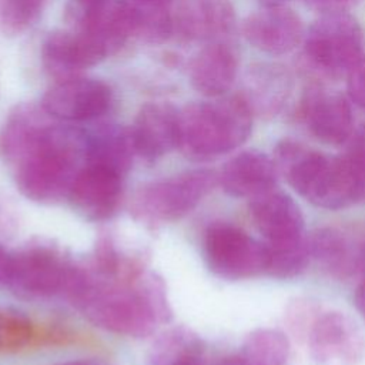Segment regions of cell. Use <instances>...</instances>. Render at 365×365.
Listing matches in <instances>:
<instances>
[{
    "instance_id": "obj_1",
    "label": "cell",
    "mask_w": 365,
    "mask_h": 365,
    "mask_svg": "<svg viewBox=\"0 0 365 365\" xmlns=\"http://www.w3.org/2000/svg\"><path fill=\"white\" fill-rule=\"evenodd\" d=\"M0 158L26 198L58 202L86 165V135L58 124L41 104L20 103L0 128Z\"/></svg>"
},
{
    "instance_id": "obj_2",
    "label": "cell",
    "mask_w": 365,
    "mask_h": 365,
    "mask_svg": "<svg viewBox=\"0 0 365 365\" xmlns=\"http://www.w3.org/2000/svg\"><path fill=\"white\" fill-rule=\"evenodd\" d=\"M64 294L91 324L117 335L148 336L171 318L164 284L150 272L125 281L74 265Z\"/></svg>"
},
{
    "instance_id": "obj_3",
    "label": "cell",
    "mask_w": 365,
    "mask_h": 365,
    "mask_svg": "<svg viewBox=\"0 0 365 365\" xmlns=\"http://www.w3.org/2000/svg\"><path fill=\"white\" fill-rule=\"evenodd\" d=\"M272 160L288 184L317 207L339 210L362 201L356 177L345 155L329 157L298 141L282 140L277 144Z\"/></svg>"
},
{
    "instance_id": "obj_4",
    "label": "cell",
    "mask_w": 365,
    "mask_h": 365,
    "mask_svg": "<svg viewBox=\"0 0 365 365\" xmlns=\"http://www.w3.org/2000/svg\"><path fill=\"white\" fill-rule=\"evenodd\" d=\"M252 115L241 93L190 103L180 110L178 148L194 161L227 154L250 137Z\"/></svg>"
},
{
    "instance_id": "obj_5",
    "label": "cell",
    "mask_w": 365,
    "mask_h": 365,
    "mask_svg": "<svg viewBox=\"0 0 365 365\" xmlns=\"http://www.w3.org/2000/svg\"><path fill=\"white\" fill-rule=\"evenodd\" d=\"M217 182L218 174L207 168L151 181L135 192L131 212L135 220L151 227L174 222L191 212Z\"/></svg>"
},
{
    "instance_id": "obj_6",
    "label": "cell",
    "mask_w": 365,
    "mask_h": 365,
    "mask_svg": "<svg viewBox=\"0 0 365 365\" xmlns=\"http://www.w3.org/2000/svg\"><path fill=\"white\" fill-rule=\"evenodd\" d=\"M204 254L210 269L230 281L261 275L268 267L265 242L227 222L208 227L204 237Z\"/></svg>"
},
{
    "instance_id": "obj_7",
    "label": "cell",
    "mask_w": 365,
    "mask_h": 365,
    "mask_svg": "<svg viewBox=\"0 0 365 365\" xmlns=\"http://www.w3.org/2000/svg\"><path fill=\"white\" fill-rule=\"evenodd\" d=\"M362 47L361 26L345 11L324 14L305 37L307 56L315 66L331 73L349 71L362 58Z\"/></svg>"
},
{
    "instance_id": "obj_8",
    "label": "cell",
    "mask_w": 365,
    "mask_h": 365,
    "mask_svg": "<svg viewBox=\"0 0 365 365\" xmlns=\"http://www.w3.org/2000/svg\"><path fill=\"white\" fill-rule=\"evenodd\" d=\"M74 265L50 245H29L13 254L9 287L27 297H51L64 292Z\"/></svg>"
},
{
    "instance_id": "obj_9",
    "label": "cell",
    "mask_w": 365,
    "mask_h": 365,
    "mask_svg": "<svg viewBox=\"0 0 365 365\" xmlns=\"http://www.w3.org/2000/svg\"><path fill=\"white\" fill-rule=\"evenodd\" d=\"M113 91L98 78L77 76L54 81L41 98V107L58 121H88L111 106Z\"/></svg>"
},
{
    "instance_id": "obj_10",
    "label": "cell",
    "mask_w": 365,
    "mask_h": 365,
    "mask_svg": "<svg viewBox=\"0 0 365 365\" xmlns=\"http://www.w3.org/2000/svg\"><path fill=\"white\" fill-rule=\"evenodd\" d=\"M309 354L317 361L354 364L365 351L364 336L356 324L342 312L318 309L304 335Z\"/></svg>"
},
{
    "instance_id": "obj_11",
    "label": "cell",
    "mask_w": 365,
    "mask_h": 365,
    "mask_svg": "<svg viewBox=\"0 0 365 365\" xmlns=\"http://www.w3.org/2000/svg\"><path fill=\"white\" fill-rule=\"evenodd\" d=\"M123 175L96 164H86L68 194L73 208L86 220H110L123 200Z\"/></svg>"
},
{
    "instance_id": "obj_12",
    "label": "cell",
    "mask_w": 365,
    "mask_h": 365,
    "mask_svg": "<svg viewBox=\"0 0 365 365\" xmlns=\"http://www.w3.org/2000/svg\"><path fill=\"white\" fill-rule=\"evenodd\" d=\"M173 31L185 41L224 40L235 24L230 0H174Z\"/></svg>"
},
{
    "instance_id": "obj_13",
    "label": "cell",
    "mask_w": 365,
    "mask_h": 365,
    "mask_svg": "<svg viewBox=\"0 0 365 365\" xmlns=\"http://www.w3.org/2000/svg\"><path fill=\"white\" fill-rule=\"evenodd\" d=\"M106 58L93 38L68 27L51 31L41 47L43 67L54 81L83 76L84 70Z\"/></svg>"
},
{
    "instance_id": "obj_14",
    "label": "cell",
    "mask_w": 365,
    "mask_h": 365,
    "mask_svg": "<svg viewBox=\"0 0 365 365\" xmlns=\"http://www.w3.org/2000/svg\"><path fill=\"white\" fill-rule=\"evenodd\" d=\"M135 155L154 163L178 148L180 110L170 103L144 104L130 127Z\"/></svg>"
},
{
    "instance_id": "obj_15",
    "label": "cell",
    "mask_w": 365,
    "mask_h": 365,
    "mask_svg": "<svg viewBox=\"0 0 365 365\" xmlns=\"http://www.w3.org/2000/svg\"><path fill=\"white\" fill-rule=\"evenodd\" d=\"M251 218L268 247H282L305 241L304 215L298 204L275 188L250 202Z\"/></svg>"
},
{
    "instance_id": "obj_16",
    "label": "cell",
    "mask_w": 365,
    "mask_h": 365,
    "mask_svg": "<svg viewBox=\"0 0 365 365\" xmlns=\"http://www.w3.org/2000/svg\"><path fill=\"white\" fill-rule=\"evenodd\" d=\"M247 41L268 54H285L294 50L304 36L299 16L284 4H264L242 24Z\"/></svg>"
},
{
    "instance_id": "obj_17",
    "label": "cell",
    "mask_w": 365,
    "mask_h": 365,
    "mask_svg": "<svg viewBox=\"0 0 365 365\" xmlns=\"http://www.w3.org/2000/svg\"><path fill=\"white\" fill-rule=\"evenodd\" d=\"M302 117L309 131L327 144L338 145L352 137V111L346 98L339 93L311 90L302 101Z\"/></svg>"
},
{
    "instance_id": "obj_18",
    "label": "cell",
    "mask_w": 365,
    "mask_h": 365,
    "mask_svg": "<svg viewBox=\"0 0 365 365\" xmlns=\"http://www.w3.org/2000/svg\"><path fill=\"white\" fill-rule=\"evenodd\" d=\"M238 73V56L224 40L205 43L191 58L188 77L191 86L205 97H221L234 84Z\"/></svg>"
},
{
    "instance_id": "obj_19",
    "label": "cell",
    "mask_w": 365,
    "mask_h": 365,
    "mask_svg": "<svg viewBox=\"0 0 365 365\" xmlns=\"http://www.w3.org/2000/svg\"><path fill=\"white\" fill-rule=\"evenodd\" d=\"M277 175L272 158L258 150H247L225 163L218 174V182L227 194L252 200L274 190Z\"/></svg>"
},
{
    "instance_id": "obj_20",
    "label": "cell",
    "mask_w": 365,
    "mask_h": 365,
    "mask_svg": "<svg viewBox=\"0 0 365 365\" xmlns=\"http://www.w3.org/2000/svg\"><path fill=\"white\" fill-rule=\"evenodd\" d=\"M308 241L311 258L336 278H348L365 264V244L339 228H318Z\"/></svg>"
},
{
    "instance_id": "obj_21",
    "label": "cell",
    "mask_w": 365,
    "mask_h": 365,
    "mask_svg": "<svg viewBox=\"0 0 365 365\" xmlns=\"http://www.w3.org/2000/svg\"><path fill=\"white\" fill-rule=\"evenodd\" d=\"M76 335L56 325L34 324L26 315L0 308V354H16L41 346H61Z\"/></svg>"
},
{
    "instance_id": "obj_22",
    "label": "cell",
    "mask_w": 365,
    "mask_h": 365,
    "mask_svg": "<svg viewBox=\"0 0 365 365\" xmlns=\"http://www.w3.org/2000/svg\"><path fill=\"white\" fill-rule=\"evenodd\" d=\"M291 87L289 73L277 64L251 67L245 77V90L241 93L252 114L275 115L285 103Z\"/></svg>"
},
{
    "instance_id": "obj_23",
    "label": "cell",
    "mask_w": 365,
    "mask_h": 365,
    "mask_svg": "<svg viewBox=\"0 0 365 365\" xmlns=\"http://www.w3.org/2000/svg\"><path fill=\"white\" fill-rule=\"evenodd\" d=\"M86 135V164L110 168L123 177L135 157L130 128L103 125Z\"/></svg>"
},
{
    "instance_id": "obj_24",
    "label": "cell",
    "mask_w": 365,
    "mask_h": 365,
    "mask_svg": "<svg viewBox=\"0 0 365 365\" xmlns=\"http://www.w3.org/2000/svg\"><path fill=\"white\" fill-rule=\"evenodd\" d=\"M205 348L192 331L177 327L163 332L151 345V365H204Z\"/></svg>"
},
{
    "instance_id": "obj_25",
    "label": "cell",
    "mask_w": 365,
    "mask_h": 365,
    "mask_svg": "<svg viewBox=\"0 0 365 365\" xmlns=\"http://www.w3.org/2000/svg\"><path fill=\"white\" fill-rule=\"evenodd\" d=\"M125 1L133 21V38L148 44H160L174 34L171 3L145 0Z\"/></svg>"
},
{
    "instance_id": "obj_26",
    "label": "cell",
    "mask_w": 365,
    "mask_h": 365,
    "mask_svg": "<svg viewBox=\"0 0 365 365\" xmlns=\"http://www.w3.org/2000/svg\"><path fill=\"white\" fill-rule=\"evenodd\" d=\"M289 355L288 339L277 329H255L251 332L242 348L245 365H287Z\"/></svg>"
},
{
    "instance_id": "obj_27",
    "label": "cell",
    "mask_w": 365,
    "mask_h": 365,
    "mask_svg": "<svg viewBox=\"0 0 365 365\" xmlns=\"http://www.w3.org/2000/svg\"><path fill=\"white\" fill-rule=\"evenodd\" d=\"M46 0H0V33L16 37L29 30L43 11Z\"/></svg>"
},
{
    "instance_id": "obj_28",
    "label": "cell",
    "mask_w": 365,
    "mask_h": 365,
    "mask_svg": "<svg viewBox=\"0 0 365 365\" xmlns=\"http://www.w3.org/2000/svg\"><path fill=\"white\" fill-rule=\"evenodd\" d=\"M344 155L356 177L361 198L365 201V125L356 130V133L351 137L349 148Z\"/></svg>"
},
{
    "instance_id": "obj_29",
    "label": "cell",
    "mask_w": 365,
    "mask_h": 365,
    "mask_svg": "<svg viewBox=\"0 0 365 365\" xmlns=\"http://www.w3.org/2000/svg\"><path fill=\"white\" fill-rule=\"evenodd\" d=\"M348 94L359 107L365 108V57L348 71Z\"/></svg>"
},
{
    "instance_id": "obj_30",
    "label": "cell",
    "mask_w": 365,
    "mask_h": 365,
    "mask_svg": "<svg viewBox=\"0 0 365 365\" xmlns=\"http://www.w3.org/2000/svg\"><path fill=\"white\" fill-rule=\"evenodd\" d=\"M312 9L327 13H339L348 10L351 6L355 4L356 0H305Z\"/></svg>"
},
{
    "instance_id": "obj_31",
    "label": "cell",
    "mask_w": 365,
    "mask_h": 365,
    "mask_svg": "<svg viewBox=\"0 0 365 365\" xmlns=\"http://www.w3.org/2000/svg\"><path fill=\"white\" fill-rule=\"evenodd\" d=\"M13 268V254L0 247V285H9Z\"/></svg>"
},
{
    "instance_id": "obj_32",
    "label": "cell",
    "mask_w": 365,
    "mask_h": 365,
    "mask_svg": "<svg viewBox=\"0 0 365 365\" xmlns=\"http://www.w3.org/2000/svg\"><path fill=\"white\" fill-rule=\"evenodd\" d=\"M355 307L359 311V314L365 318V281L361 282L355 291Z\"/></svg>"
},
{
    "instance_id": "obj_33",
    "label": "cell",
    "mask_w": 365,
    "mask_h": 365,
    "mask_svg": "<svg viewBox=\"0 0 365 365\" xmlns=\"http://www.w3.org/2000/svg\"><path fill=\"white\" fill-rule=\"evenodd\" d=\"M57 365H108V364L97 361V359H74V361H67V362H61Z\"/></svg>"
},
{
    "instance_id": "obj_34",
    "label": "cell",
    "mask_w": 365,
    "mask_h": 365,
    "mask_svg": "<svg viewBox=\"0 0 365 365\" xmlns=\"http://www.w3.org/2000/svg\"><path fill=\"white\" fill-rule=\"evenodd\" d=\"M218 365H245L241 356H227Z\"/></svg>"
},
{
    "instance_id": "obj_35",
    "label": "cell",
    "mask_w": 365,
    "mask_h": 365,
    "mask_svg": "<svg viewBox=\"0 0 365 365\" xmlns=\"http://www.w3.org/2000/svg\"><path fill=\"white\" fill-rule=\"evenodd\" d=\"M264 4H282L287 0H261Z\"/></svg>"
},
{
    "instance_id": "obj_36",
    "label": "cell",
    "mask_w": 365,
    "mask_h": 365,
    "mask_svg": "<svg viewBox=\"0 0 365 365\" xmlns=\"http://www.w3.org/2000/svg\"><path fill=\"white\" fill-rule=\"evenodd\" d=\"M83 1H87V3H94V4H98V3H106V1H110V0H83Z\"/></svg>"
},
{
    "instance_id": "obj_37",
    "label": "cell",
    "mask_w": 365,
    "mask_h": 365,
    "mask_svg": "<svg viewBox=\"0 0 365 365\" xmlns=\"http://www.w3.org/2000/svg\"><path fill=\"white\" fill-rule=\"evenodd\" d=\"M145 1H161V3H171V0H145Z\"/></svg>"
}]
</instances>
